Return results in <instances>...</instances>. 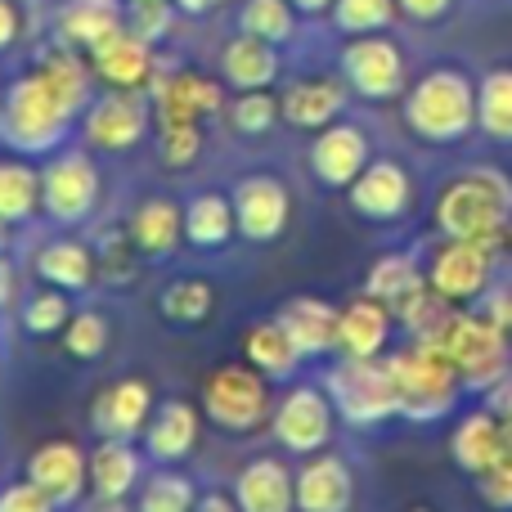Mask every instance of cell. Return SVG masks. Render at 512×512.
Returning a JSON list of instances; mask_svg holds the SVG:
<instances>
[{"label": "cell", "instance_id": "1", "mask_svg": "<svg viewBox=\"0 0 512 512\" xmlns=\"http://www.w3.org/2000/svg\"><path fill=\"white\" fill-rule=\"evenodd\" d=\"M400 117H405L409 135L436 149L463 144L477 131V81L463 68H427L409 90L400 95Z\"/></svg>", "mask_w": 512, "mask_h": 512}, {"label": "cell", "instance_id": "2", "mask_svg": "<svg viewBox=\"0 0 512 512\" xmlns=\"http://www.w3.org/2000/svg\"><path fill=\"white\" fill-rule=\"evenodd\" d=\"M72 122H77V113L54 95V86L36 68L5 81V95H0V144L9 153L50 158V153H59L68 144Z\"/></svg>", "mask_w": 512, "mask_h": 512}, {"label": "cell", "instance_id": "3", "mask_svg": "<svg viewBox=\"0 0 512 512\" xmlns=\"http://www.w3.org/2000/svg\"><path fill=\"white\" fill-rule=\"evenodd\" d=\"M387 369L396 382V409L405 423H441L468 396L450 355L418 337H405V346L387 351Z\"/></svg>", "mask_w": 512, "mask_h": 512}, {"label": "cell", "instance_id": "4", "mask_svg": "<svg viewBox=\"0 0 512 512\" xmlns=\"http://www.w3.org/2000/svg\"><path fill=\"white\" fill-rule=\"evenodd\" d=\"M418 342L441 346L450 355V364L459 369L463 391H472V396H486L512 369V337L490 315H481L477 306H454L441 319V328L418 337Z\"/></svg>", "mask_w": 512, "mask_h": 512}, {"label": "cell", "instance_id": "5", "mask_svg": "<svg viewBox=\"0 0 512 512\" xmlns=\"http://www.w3.org/2000/svg\"><path fill=\"white\" fill-rule=\"evenodd\" d=\"M432 221L441 239H486L512 221V176L499 167H468L436 194Z\"/></svg>", "mask_w": 512, "mask_h": 512}, {"label": "cell", "instance_id": "6", "mask_svg": "<svg viewBox=\"0 0 512 512\" xmlns=\"http://www.w3.org/2000/svg\"><path fill=\"white\" fill-rule=\"evenodd\" d=\"M203 418L216 427V432L230 436H252L261 427H270L274 414V396H270V378L261 369H252L248 360L243 364H221L203 378Z\"/></svg>", "mask_w": 512, "mask_h": 512}, {"label": "cell", "instance_id": "7", "mask_svg": "<svg viewBox=\"0 0 512 512\" xmlns=\"http://www.w3.org/2000/svg\"><path fill=\"white\" fill-rule=\"evenodd\" d=\"M324 391L333 400L337 418L355 432H373V427L400 418L396 409V382H391L387 355L382 360H337L333 369L324 373Z\"/></svg>", "mask_w": 512, "mask_h": 512}, {"label": "cell", "instance_id": "8", "mask_svg": "<svg viewBox=\"0 0 512 512\" xmlns=\"http://www.w3.org/2000/svg\"><path fill=\"white\" fill-rule=\"evenodd\" d=\"M104 176L90 149H59L41 167V216L59 230H77L95 216Z\"/></svg>", "mask_w": 512, "mask_h": 512}, {"label": "cell", "instance_id": "9", "mask_svg": "<svg viewBox=\"0 0 512 512\" xmlns=\"http://www.w3.org/2000/svg\"><path fill=\"white\" fill-rule=\"evenodd\" d=\"M337 72L364 104H391L409 90V59L400 41H391L387 32L346 36L342 54H337Z\"/></svg>", "mask_w": 512, "mask_h": 512}, {"label": "cell", "instance_id": "10", "mask_svg": "<svg viewBox=\"0 0 512 512\" xmlns=\"http://www.w3.org/2000/svg\"><path fill=\"white\" fill-rule=\"evenodd\" d=\"M333 432H337V409H333V400H328V391L315 387V382H292V387L274 400L270 436L279 450L306 459V454L328 450Z\"/></svg>", "mask_w": 512, "mask_h": 512}, {"label": "cell", "instance_id": "11", "mask_svg": "<svg viewBox=\"0 0 512 512\" xmlns=\"http://www.w3.org/2000/svg\"><path fill=\"white\" fill-rule=\"evenodd\" d=\"M81 140L95 153H131L153 126V108L140 90H104L81 113Z\"/></svg>", "mask_w": 512, "mask_h": 512}, {"label": "cell", "instance_id": "12", "mask_svg": "<svg viewBox=\"0 0 512 512\" xmlns=\"http://www.w3.org/2000/svg\"><path fill=\"white\" fill-rule=\"evenodd\" d=\"M495 274H499L495 256L481 248L477 239H441L436 252L427 256V283L450 306H477Z\"/></svg>", "mask_w": 512, "mask_h": 512}, {"label": "cell", "instance_id": "13", "mask_svg": "<svg viewBox=\"0 0 512 512\" xmlns=\"http://www.w3.org/2000/svg\"><path fill=\"white\" fill-rule=\"evenodd\" d=\"M346 203L360 221H373V225H396L414 212L418 203V189H414V176H409L405 162L396 158H373L360 176L346 185Z\"/></svg>", "mask_w": 512, "mask_h": 512}, {"label": "cell", "instance_id": "14", "mask_svg": "<svg viewBox=\"0 0 512 512\" xmlns=\"http://www.w3.org/2000/svg\"><path fill=\"white\" fill-rule=\"evenodd\" d=\"M149 108H153V126H185V122L203 126L207 117L225 113V86L194 68L158 72L149 86Z\"/></svg>", "mask_w": 512, "mask_h": 512}, {"label": "cell", "instance_id": "15", "mask_svg": "<svg viewBox=\"0 0 512 512\" xmlns=\"http://www.w3.org/2000/svg\"><path fill=\"white\" fill-rule=\"evenodd\" d=\"M234 198V221H239V239L243 243H274L292 221V194L279 176L270 171H248L239 185L230 189Z\"/></svg>", "mask_w": 512, "mask_h": 512}, {"label": "cell", "instance_id": "16", "mask_svg": "<svg viewBox=\"0 0 512 512\" xmlns=\"http://www.w3.org/2000/svg\"><path fill=\"white\" fill-rule=\"evenodd\" d=\"M27 481L45 490L59 508H77L81 499L90 495V450H81L68 436H54V441H41L32 454H27Z\"/></svg>", "mask_w": 512, "mask_h": 512}, {"label": "cell", "instance_id": "17", "mask_svg": "<svg viewBox=\"0 0 512 512\" xmlns=\"http://www.w3.org/2000/svg\"><path fill=\"white\" fill-rule=\"evenodd\" d=\"M369 162H373V144H369V131H364V126L337 117L333 126L310 135L306 167L324 189H346Z\"/></svg>", "mask_w": 512, "mask_h": 512}, {"label": "cell", "instance_id": "18", "mask_svg": "<svg viewBox=\"0 0 512 512\" xmlns=\"http://www.w3.org/2000/svg\"><path fill=\"white\" fill-rule=\"evenodd\" d=\"M90 68H95V77L104 81L108 90H149L153 77H158V50H153V41H144L140 32H131V27H117V32H108L99 45H90L86 50Z\"/></svg>", "mask_w": 512, "mask_h": 512}, {"label": "cell", "instance_id": "19", "mask_svg": "<svg viewBox=\"0 0 512 512\" xmlns=\"http://www.w3.org/2000/svg\"><path fill=\"white\" fill-rule=\"evenodd\" d=\"M203 441V405H189L180 396H167L153 405V418L144 427V459L176 468Z\"/></svg>", "mask_w": 512, "mask_h": 512}, {"label": "cell", "instance_id": "20", "mask_svg": "<svg viewBox=\"0 0 512 512\" xmlns=\"http://www.w3.org/2000/svg\"><path fill=\"white\" fill-rule=\"evenodd\" d=\"M391 333H396V315L369 292L337 306V355L346 360H382L391 351Z\"/></svg>", "mask_w": 512, "mask_h": 512}, {"label": "cell", "instance_id": "21", "mask_svg": "<svg viewBox=\"0 0 512 512\" xmlns=\"http://www.w3.org/2000/svg\"><path fill=\"white\" fill-rule=\"evenodd\" d=\"M355 472L342 454H306L297 468V512H351Z\"/></svg>", "mask_w": 512, "mask_h": 512}, {"label": "cell", "instance_id": "22", "mask_svg": "<svg viewBox=\"0 0 512 512\" xmlns=\"http://www.w3.org/2000/svg\"><path fill=\"white\" fill-rule=\"evenodd\" d=\"M230 495L243 512H297V472L279 454H261L234 472Z\"/></svg>", "mask_w": 512, "mask_h": 512}, {"label": "cell", "instance_id": "23", "mask_svg": "<svg viewBox=\"0 0 512 512\" xmlns=\"http://www.w3.org/2000/svg\"><path fill=\"white\" fill-rule=\"evenodd\" d=\"M153 405H158V396H153L149 378H117L90 405V427L99 436H126V441H135L149 427Z\"/></svg>", "mask_w": 512, "mask_h": 512}, {"label": "cell", "instance_id": "24", "mask_svg": "<svg viewBox=\"0 0 512 512\" xmlns=\"http://www.w3.org/2000/svg\"><path fill=\"white\" fill-rule=\"evenodd\" d=\"M346 99H351V86L342 77H297L283 86L279 104H283V122L292 131L315 135L346 113Z\"/></svg>", "mask_w": 512, "mask_h": 512}, {"label": "cell", "instance_id": "25", "mask_svg": "<svg viewBox=\"0 0 512 512\" xmlns=\"http://www.w3.org/2000/svg\"><path fill=\"white\" fill-rule=\"evenodd\" d=\"M126 234H131V243L140 248L144 261H167L185 243V207L167 194H144L131 207Z\"/></svg>", "mask_w": 512, "mask_h": 512}, {"label": "cell", "instance_id": "26", "mask_svg": "<svg viewBox=\"0 0 512 512\" xmlns=\"http://www.w3.org/2000/svg\"><path fill=\"white\" fill-rule=\"evenodd\" d=\"M450 459H454V468L468 472L472 481H477L481 472H490L504 459V418L490 405L459 414V423H454V432H450Z\"/></svg>", "mask_w": 512, "mask_h": 512}, {"label": "cell", "instance_id": "27", "mask_svg": "<svg viewBox=\"0 0 512 512\" xmlns=\"http://www.w3.org/2000/svg\"><path fill=\"white\" fill-rule=\"evenodd\" d=\"M288 342L301 351V360H324L337 351V306L324 297H288L274 310Z\"/></svg>", "mask_w": 512, "mask_h": 512}, {"label": "cell", "instance_id": "28", "mask_svg": "<svg viewBox=\"0 0 512 512\" xmlns=\"http://www.w3.org/2000/svg\"><path fill=\"white\" fill-rule=\"evenodd\" d=\"M144 481V445L126 436H99L90 450V495L99 499H135Z\"/></svg>", "mask_w": 512, "mask_h": 512}, {"label": "cell", "instance_id": "29", "mask_svg": "<svg viewBox=\"0 0 512 512\" xmlns=\"http://www.w3.org/2000/svg\"><path fill=\"white\" fill-rule=\"evenodd\" d=\"M32 270L41 283H50V288H63V292H90L99 279V261H95V248L81 239H72V234H63V239H50L41 243L32 256Z\"/></svg>", "mask_w": 512, "mask_h": 512}, {"label": "cell", "instance_id": "30", "mask_svg": "<svg viewBox=\"0 0 512 512\" xmlns=\"http://www.w3.org/2000/svg\"><path fill=\"white\" fill-rule=\"evenodd\" d=\"M126 23L122 0H59L54 5V41L72 45L86 54L90 45H99L108 32Z\"/></svg>", "mask_w": 512, "mask_h": 512}, {"label": "cell", "instance_id": "31", "mask_svg": "<svg viewBox=\"0 0 512 512\" xmlns=\"http://www.w3.org/2000/svg\"><path fill=\"white\" fill-rule=\"evenodd\" d=\"M239 239L234 198L225 189H198L185 203V248L194 252H225Z\"/></svg>", "mask_w": 512, "mask_h": 512}, {"label": "cell", "instance_id": "32", "mask_svg": "<svg viewBox=\"0 0 512 512\" xmlns=\"http://www.w3.org/2000/svg\"><path fill=\"white\" fill-rule=\"evenodd\" d=\"M283 72V59H279V45L261 41V36H230L221 45V81L230 90H270Z\"/></svg>", "mask_w": 512, "mask_h": 512}, {"label": "cell", "instance_id": "33", "mask_svg": "<svg viewBox=\"0 0 512 512\" xmlns=\"http://www.w3.org/2000/svg\"><path fill=\"white\" fill-rule=\"evenodd\" d=\"M423 288H427V265L405 248H391V252L373 256L369 274H364V292H369L373 301H382L391 315H396L405 301H414Z\"/></svg>", "mask_w": 512, "mask_h": 512}, {"label": "cell", "instance_id": "34", "mask_svg": "<svg viewBox=\"0 0 512 512\" xmlns=\"http://www.w3.org/2000/svg\"><path fill=\"white\" fill-rule=\"evenodd\" d=\"M36 72L50 81L54 95H59L81 122V113H86L90 99H95V81H99L90 59H81V50H72V45H54V50H45L41 59H36Z\"/></svg>", "mask_w": 512, "mask_h": 512}, {"label": "cell", "instance_id": "35", "mask_svg": "<svg viewBox=\"0 0 512 512\" xmlns=\"http://www.w3.org/2000/svg\"><path fill=\"white\" fill-rule=\"evenodd\" d=\"M243 355H248L252 369H261L270 382L297 378V369L306 364L297 346L288 342V333L279 328V319H261V324H252L248 333H243Z\"/></svg>", "mask_w": 512, "mask_h": 512}, {"label": "cell", "instance_id": "36", "mask_svg": "<svg viewBox=\"0 0 512 512\" xmlns=\"http://www.w3.org/2000/svg\"><path fill=\"white\" fill-rule=\"evenodd\" d=\"M198 481L189 477L185 468H162V463H153V472H144L140 490H135V512H194L198 508Z\"/></svg>", "mask_w": 512, "mask_h": 512}, {"label": "cell", "instance_id": "37", "mask_svg": "<svg viewBox=\"0 0 512 512\" xmlns=\"http://www.w3.org/2000/svg\"><path fill=\"white\" fill-rule=\"evenodd\" d=\"M36 212H41V171L14 153L0 162V221L27 225Z\"/></svg>", "mask_w": 512, "mask_h": 512}, {"label": "cell", "instance_id": "38", "mask_svg": "<svg viewBox=\"0 0 512 512\" xmlns=\"http://www.w3.org/2000/svg\"><path fill=\"white\" fill-rule=\"evenodd\" d=\"M477 131L490 144H512V68H490L477 81Z\"/></svg>", "mask_w": 512, "mask_h": 512}, {"label": "cell", "instance_id": "39", "mask_svg": "<svg viewBox=\"0 0 512 512\" xmlns=\"http://www.w3.org/2000/svg\"><path fill=\"white\" fill-rule=\"evenodd\" d=\"M212 306H216V288L207 279H198V274H180L158 292V315L176 328L203 324L212 315Z\"/></svg>", "mask_w": 512, "mask_h": 512}, {"label": "cell", "instance_id": "40", "mask_svg": "<svg viewBox=\"0 0 512 512\" xmlns=\"http://www.w3.org/2000/svg\"><path fill=\"white\" fill-rule=\"evenodd\" d=\"M297 27H301V14L292 0H243L239 5V32L261 36L270 45H292Z\"/></svg>", "mask_w": 512, "mask_h": 512}, {"label": "cell", "instance_id": "41", "mask_svg": "<svg viewBox=\"0 0 512 512\" xmlns=\"http://www.w3.org/2000/svg\"><path fill=\"white\" fill-rule=\"evenodd\" d=\"M225 122L239 140H265L274 126L283 122V104L270 90H239V95L225 104Z\"/></svg>", "mask_w": 512, "mask_h": 512}, {"label": "cell", "instance_id": "42", "mask_svg": "<svg viewBox=\"0 0 512 512\" xmlns=\"http://www.w3.org/2000/svg\"><path fill=\"white\" fill-rule=\"evenodd\" d=\"M59 342L72 360L90 364V360H99V355H108V346H113V319L95 306H81V310H72V319L59 333Z\"/></svg>", "mask_w": 512, "mask_h": 512}, {"label": "cell", "instance_id": "43", "mask_svg": "<svg viewBox=\"0 0 512 512\" xmlns=\"http://www.w3.org/2000/svg\"><path fill=\"white\" fill-rule=\"evenodd\" d=\"M68 319H72V292L50 288V283L36 288L32 297L18 306V324L32 337H59L63 328H68Z\"/></svg>", "mask_w": 512, "mask_h": 512}, {"label": "cell", "instance_id": "44", "mask_svg": "<svg viewBox=\"0 0 512 512\" xmlns=\"http://www.w3.org/2000/svg\"><path fill=\"white\" fill-rule=\"evenodd\" d=\"M400 14V0H333L328 18L342 36H369V32H387Z\"/></svg>", "mask_w": 512, "mask_h": 512}, {"label": "cell", "instance_id": "45", "mask_svg": "<svg viewBox=\"0 0 512 512\" xmlns=\"http://www.w3.org/2000/svg\"><path fill=\"white\" fill-rule=\"evenodd\" d=\"M95 261H99V279H108L113 288H126V283H135L144 256H140V248L131 243L126 230H108L95 248Z\"/></svg>", "mask_w": 512, "mask_h": 512}, {"label": "cell", "instance_id": "46", "mask_svg": "<svg viewBox=\"0 0 512 512\" xmlns=\"http://www.w3.org/2000/svg\"><path fill=\"white\" fill-rule=\"evenodd\" d=\"M207 149V135L198 122H185V126H158V158L162 167L171 171H189Z\"/></svg>", "mask_w": 512, "mask_h": 512}, {"label": "cell", "instance_id": "47", "mask_svg": "<svg viewBox=\"0 0 512 512\" xmlns=\"http://www.w3.org/2000/svg\"><path fill=\"white\" fill-rule=\"evenodd\" d=\"M176 18H180L176 0H131V5H126V27L140 32L144 41H153V45L167 41Z\"/></svg>", "mask_w": 512, "mask_h": 512}, {"label": "cell", "instance_id": "48", "mask_svg": "<svg viewBox=\"0 0 512 512\" xmlns=\"http://www.w3.org/2000/svg\"><path fill=\"white\" fill-rule=\"evenodd\" d=\"M0 512H59V504H54L36 481L18 477V481H9V486H0Z\"/></svg>", "mask_w": 512, "mask_h": 512}, {"label": "cell", "instance_id": "49", "mask_svg": "<svg viewBox=\"0 0 512 512\" xmlns=\"http://www.w3.org/2000/svg\"><path fill=\"white\" fill-rule=\"evenodd\" d=\"M477 310L481 315H490L512 337V265H504V270L490 279V288H486V297L477 301Z\"/></svg>", "mask_w": 512, "mask_h": 512}, {"label": "cell", "instance_id": "50", "mask_svg": "<svg viewBox=\"0 0 512 512\" xmlns=\"http://www.w3.org/2000/svg\"><path fill=\"white\" fill-rule=\"evenodd\" d=\"M477 495L486 499L495 512H512V459L495 463L490 472H481V477H477Z\"/></svg>", "mask_w": 512, "mask_h": 512}, {"label": "cell", "instance_id": "51", "mask_svg": "<svg viewBox=\"0 0 512 512\" xmlns=\"http://www.w3.org/2000/svg\"><path fill=\"white\" fill-rule=\"evenodd\" d=\"M450 9H454V0H400V14L409 23H441Z\"/></svg>", "mask_w": 512, "mask_h": 512}, {"label": "cell", "instance_id": "52", "mask_svg": "<svg viewBox=\"0 0 512 512\" xmlns=\"http://www.w3.org/2000/svg\"><path fill=\"white\" fill-rule=\"evenodd\" d=\"M23 36V9L18 0H0V54H9Z\"/></svg>", "mask_w": 512, "mask_h": 512}, {"label": "cell", "instance_id": "53", "mask_svg": "<svg viewBox=\"0 0 512 512\" xmlns=\"http://www.w3.org/2000/svg\"><path fill=\"white\" fill-rule=\"evenodd\" d=\"M481 248L495 256L499 270H504V265H512V221H504L495 234H486V239H481Z\"/></svg>", "mask_w": 512, "mask_h": 512}, {"label": "cell", "instance_id": "54", "mask_svg": "<svg viewBox=\"0 0 512 512\" xmlns=\"http://www.w3.org/2000/svg\"><path fill=\"white\" fill-rule=\"evenodd\" d=\"M481 405H490L499 418H512V369H508L504 378L495 382V387L486 391V396H481Z\"/></svg>", "mask_w": 512, "mask_h": 512}, {"label": "cell", "instance_id": "55", "mask_svg": "<svg viewBox=\"0 0 512 512\" xmlns=\"http://www.w3.org/2000/svg\"><path fill=\"white\" fill-rule=\"evenodd\" d=\"M194 512H243V508L234 504L230 490H203V495H198V508H194Z\"/></svg>", "mask_w": 512, "mask_h": 512}, {"label": "cell", "instance_id": "56", "mask_svg": "<svg viewBox=\"0 0 512 512\" xmlns=\"http://www.w3.org/2000/svg\"><path fill=\"white\" fill-rule=\"evenodd\" d=\"M77 512H135L131 499H99V495H86L77 504Z\"/></svg>", "mask_w": 512, "mask_h": 512}, {"label": "cell", "instance_id": "57", "mask_svg": "<svg viewBox=\"0 0 512 512\" xmlns=\"http://www.w3.org/2000/svg\"><path fill=\"white\" fill-rule=\"evenodd\" d=\"M221 5H225V0H176V9L185 18H207V14H216Z\"/></svg>", "mask_w": 512, "mask_h": 512}, {"label": "cell", "instance_id": "58", "mask_svg": "<svg viewBox=\"0 0 512 512\" xmlns=\"http://www.w3.org/2000/svg\"><path fill=\"white\" fill-rule=\"evenodd\" d=\"M14 301V265H9V256L0 252V310Z\"/></svg>", "mask_w": 512, "mask_h": 512}, {"label": "cell", "instance_id": "59", "mask_svg": "<svg viewBox=\"0 0 512 512\" xmlns=\"http://www.w3.org/2000/svg\"><path fill=\"white\" fill-rule=\"evenodd\" d=\"M292 5H297V14L319 18V14H328V9H333V0H292Z\"/></svg>", "mask_w": 512, "mask_h": 512}, {"label": "cell", "instance_id": "60", "mask_svg": "<svg viewBox=\"0 0 512 512\" xmlns=\"http://www.w3.org/2000/svg\"><path fill=\"white\" fill-rule=\"evenodd\" d=\"M9 230H14V225H5V221H0V252H5V248H9V239H14V234H9Z\"/></svg>", "mask_w": 512, "mask_h": 512}, {"label": "cell", "instance_id": "61", "mask_svg": "<svg viewBox=\"0 0 512 512\" xmlns=\"http://www.w3.org/2000/svg\"><path fill=\"white\" fill-rule=\"evenodd\" d=\"M405 512H436L432 504H414V508H405Z\"/></svg>", "mask_w": 512, "mask_h": 512}, {"label": "cell", "instance_id": "62", "mask_svg": "<svg viewBox=\"0 0 512 512\" xmlns=\"http://www.w3.org/2000/svg\"><path fill=\"white\" fill-rule=\"evenodd\" d=\"M0 95H5V81H0Z\"/></svg>", "mask_w": 512, "mask_h": 512}]
</instances>
